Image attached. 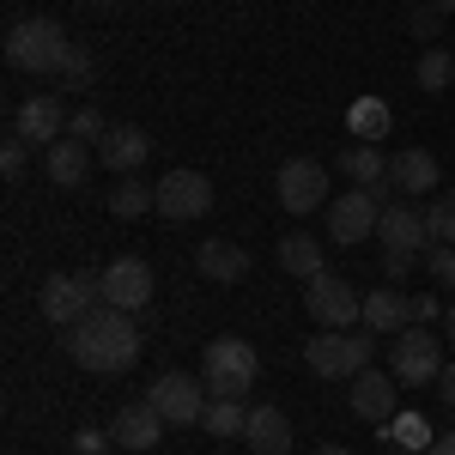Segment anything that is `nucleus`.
<instances>
[{"instance_id": "nucleus-1", "label": "nucleus", "mask_w": 455, "mask_h": 455, "mask_svg": "<svg viewBox=\"0 0 455 455\" xmlns=\"http://www.w3.org/2000/svg\"><path fill=\"white\" fill-rule=\"evenodd\" d=\"M68 352H73V364H85L92 377H122V371H134V358L146 352V334L134 328L128 310L98 304L85 322L68 328Z\"/></svg>"}, {"instance_id": "nucleus-2", "label": "nucleus", "mask_w": 455, "mask_h": 455, "mask_svg": "<svg viewBox=\"0 0 455 455\" xmlns=\"http://www.w3.org/2000/svg\"><path fill=\"white\" fill-rule=\"evenodd\" d=\"M255 377H261V358H255L249 340H237V334L207 340V352H201V383H207L212 401H243L249 388H255Z\"/></svg>"}, {"instance_id": "nucleus-3", "label": "nucleus", "mask_w": 455, "mask_h": 455, "mask_svg": "<svg viewBox=\"0 0 455 455\" xmlns=\"http://www.w3.org/2000/svg\"><path fill=\"white\" fill-rule=\"evenodd\" d=\"M371 352H377V340L364 328H322L310 347H304V364H310V377H322V383H352L358 371H371Z\"/></svg>"}, {"instance_id": "nucleus-4", "label": "nucleus", "mask_w": 455, "mask_h": 455, "mask_svg": "<svg viewBox=\"0 0 455 455\" xmlns=\"http://www.w3.org/2000/svg\"><path fill=\"white\" fill-rule=\"evenodd\" d=\"M68 49H73V36L61 19H19L6 31V61L19 73H61Z\"/></svg>"}, {"instance_id": "nucleus-5", "label": "nucleus", "mask_w": 455, "mask_h": 455, "mask_svg": "<svg viewBox=\"0 0 455 455\" xmlns=\"http://www.w3.org/2000/svg\"><path fill=\"white\" fill-rule=\"evenodd\" d=\"M388 371H395L401 388L437 383V377H443V347H437V334H431V328H401L395 347H388Z\"/></svg>"}, {"instance_id": "nucleus-6", "label": "nucleus", "mask_w": 455, "mask_h": 455, "mask_svg": "<svg viewBox=\"0 0 455 455\" xmlns=\"http://www.w3.org/2000/svg\"><path fill=\"white\" fill-rule=\"evenodd\" d=\"M98 304H104V298H98V280H79V274H49L43 291H36V310H43V322H55V328L85 322Z\"/></svg>"}, {"instance_id": "nucleus-7", "label": "nucleus", "mask_w": 455, "mask_h": 455, "mask_svg": "<svg viewBox=\"0 0 455 455\" xmlns=\"http://www.w3.org/2000/svg\"><path fill=\"white\" fill-rule=\"evenodd\" d=\"M304 310H310L315 328H352V322H364V298L340 274H315L304 285Z\"/></svg>"}, {"instance_id": "nucleus-8", "label": "nucleus", "mask_w": 455, "mask_h": 455, "mask_svg": "<svg viewBox=\"0 0 455 455\" xmlns=\"http://www.w3.org/2000/svg\"><path fill=\"white\" fill-rule=\"evenodd\" d=\"M146 401L164 413V425H201V413H207V383L201 377H182V371H164V377H152V388H146Z\"/></svg>"}, {"instance_id": "nucleus-9", "label": "nucleus", "mask_w": 455, "mask_h": 455, "mask_svg": "<svg viewBox=\"0 0 455 455\" xmlns=\"http://www.w3.org/2000/svg\"><path fill=\"white\" fill-rule=\"evenodd\" d=\"M98 298H104L109 310L140 315L146 304H152V267H146L140 255H122V261H109L104 274H98Z\"/></svg>"}, {"instance_id": "nucleus-10", "label": "nucleus", "mask_w": 455, "mask_h": 455, "mask_svg": "<svg viewBox=\"0 0 455 455\" xmlns=\"http://www.w3.org/2000/svg\"><path fill=\"white\" fill-rule=\"evenodd\" d=\"M377 219H383V201H377L371 188H347V195L328 201V237L340 249H352V243H364V237L377 231Z\"/></svg>"}, {"instance_id": "nucleus-11", "label": "nucleus", "mask_w": 455, "mask_h": 455, "mask_svg": "<svg viewBox=\"0 0 455 455\" xmlns=\"http://www.w3.org/2000/svg\"><path fill=\"white\" fill-rule=\"evenodd\" d=\"M347 407L364 425H388L401 413V383H395V371H358L347 383Z\"/></svg>"}, {"instance_id": "nucleus-12", "label": "nucleus", "mask_w": 455, "mask_h": 455, "mask_svg": "<svg viewBox=\"0 0 455 455\" xmlns=\"http://www.w3.org/2000/svg\"><path fill=\"white\" fill-rule=\"evenodd\" d=\"M158 212H164L171 225H182V219H207L212 212V182L201 171H171L164 182H158Z\"/></svg>"}, {"instance_id": "nucleus-13", "label": "nucleus", "mask_w": 455, "mask_h": 455, "mask_svg": "<svg viewBox=\"0 0 455 455\" xmlns=\"http://www.w3.org/2000/svg\"><path fill=\"white\" fill-rule=\"evenodd\" d=\"M274 188H280V207H285V212H315V207H328V171H322L315 158H285Z\"/></svg>"}, {"instance_id": "nucleus-14", "label": "nucleus", "mask_w": 455, "mask_h": 455, "mask_svg": "<svg viewBox=\"0 0 455 455\" xmlns=\"http://www.w3.org/2000/svg\"><path fill=\"white\" fill-rule=\"evenodd\" d=\"M68 122H73V109L61 104L55 92H43V98H25V104H19L12 134L31 140V146H55V140H68Z\"/></svg>"}, {"instance_id": "nucleus-15", "label": "nucleus", "mask_w": 455, "mask_h": 455, "mask_svg": "<svg viewBox=\"0 0 455 455\" xmlns=\"http://www.w3.org/2000/svg\"><path fill=\"white\" fill-rule=\"evenodd\" d=\"M377 243H383L388 255H425V249H431L425 212L413 207V201H395V207H383V219H377Z\"/></svg>"}, {"instance_id": "nucleus-16", "label": "nucleus", "mask_w": 455, "mask_h": 455, "mask_svg": "<svg viewBox=\"0 0 455 455\" xmlns=\"http://www.w3.org/2000/svg\"><path fill=\"white\" fill-rule=\"evenodd\" d=\"M171 425L164 413L152 407V401H128L116 419H109V437H116V450H158V437H164Z\"/></svg>"}, {"instance_id": "nucleus-17", "label": "nucleus", "mask_w": 455, "mask_h": 455, "mask_svg": "<svg viewBox=\"0 0 455 455\" xmlns=\"http://www.w3.org/2000/svg\"><path fill=\"white\" fill-rule=\"evenodd\" d=\"M388 182H395V195L419 201V195H437L443 171H437V158H431L425 146H407V152H395V158H388Z\"/></svg>"}, {"instance_id": "nucleus-18", "label": "nucleus", "mask_w": 455, "mask_h": 455, "mask_svg": "<svg viewBox=\"0 0 455 455\" xmlns=\"http://www.w3.org/2000/svg\"><path fill=\"white\" fill-rule=\"evenodd\" d=\"M340 171L352 176V188H371V195H377V201L388 207L395 182H388V158H383V146H364V140H352L347 152H340Z\"/></svg>"}, {"instance_id": "nucleus-19", "label": "nucleus", "mask_w": 455, "mask_h": 455, "mask_svg": "<svg viewBox=\"0 0 455 455\" xmlns=\"http://www.w3.org/2000/svg\"><path fill=\"white\" fill-rule=\"evenodd\" d=\"M195 267L212 285H237V280H249V249L231 243V237H207V243L195 249Z\"/></svg>"}, {"instance_id": "nucleus-20", "label": "nucleus", "mask_w": 455, "mask_h": 455, "mask_svg": "<svg viewBox=\"0 0 455 455\" xmlns=\"http://www.w3.org/2000/svg\"><path fill=\"white\" fill-rule=\"evenodd\" d=\"M98 158L116 176H140V164L152 158V134L146 128H109L104 140H98Z\"/></svg>"}, {"instance_id": "nucleus-21", "label": "nucleus", "mask_w": 455, "mask_h": 455, "mask_svg": "<svg viewBox=\"0 0 455 455\" xmlns=\"http://www.w3.org/2000/svg\"><path fill=\"white\" fill-rule=\"evenodd\" d=\"M243 443L255 455H291V419H285L280 407H249Z\"/></svg>"}, {"instance_id": "nucleus-22", "label": "nucleus", "mask_w": 455, "mask_h": 455, "mask_svg": "<svg viewBox=\"0 0 455 455\" xmlns=\"http://www.w3.org/2000/svg\"><path fill=\"white\" fill-rule=\"evenodd\" d=\"M364 328H377V334H401V328H413L407 291H401V285H377V291L364 298Z\"/></svg>"}, {"instance_id": "nucleus-23", "label": "nucleus", "mask_w": 455, "mask_h": 455, "mask_svg": "<svg viewBox=\"0 0 455 455\" xmlns=\"http://www.w3.org/2000/svg\"><path fill=\"white\" fill-rule=\"evenodd\" d=\"M43 171H49V182L55 188H79L85 182V171H92V152H85V140H55L49 152H43Z\"/></svg>"}, {"instance_id": "nucleus-24", "label": "nucleus", "mask_w": 455, "mask_h": 455, "mask_svg": "<svg viewBox=\"0 0 455 455\" xmlns=\"http://www.w3.org/2000/svg\"><path fill=\"white\" fill-rule=\"evenodd\" d=\"M280 267L291 274V280L310 285L315 274H328V249L315 243L310 231H291V237H280Z\"/></svg>"}, {"instance_id": "nucleus-25", "label": "nucleus", "mask_w": 455, "mask_h": 455, "mask_svg": "<svg viewBox=\"0 0 455 455\" xmlns=\"http://www.w3.org/2000/svg\"><path fill=\"white\" fill-rule=\"evenodd\" d=\"M109 212H116V219H140V212H158V182L122 176V182L109 188Z\"/></svg>"}, {"instance_id": "nucleus-26", "label": "nucleus", "mask_w": 455, "mask_h": 455, "mask_svg": "<svg viewBox=\"0 0 455 455\" xmlns=\"http://www.w3.org/2000/svg\"><path fill=\"white\" fill-rule=\"evenodd\" d=\"M347 134H352V140H364V146H383L388 104H383V98H358V104L347 109Z\"/></svg>"}, {"instance_id": "nucleus-27", "label": "nucleus", "mask_w": 455, "mask_h": 455, "mask_svg": "<svg viewBox=\"0 0 455 455\" xmlns=\"http://www.w3.org/2000/svg\"><path fill=\"white\" fill-rule=\"evenodd\" d=\"M243 425H249L243 401H207V413H201V431H212V437H243Z\"/></svg>"}, {"instance_id": "nucleus-28", "label": "nucleus", "mask_w": 455, "mask_h": 455, "mask_svg": "<svg viewBox=\"0 0 455 455\" xmlns=\"http://www.w3.org/2000/svg\"><path fill=\"white\" fill-rule=\"evenodd\" d=\"M450 79H455V49H437V43H425V55H419V85L437 98V92H450Z\"/></svg>"}, {"instance_id": "nucleus-29", "label": "nucleus", "mask_w": 455, "mask_h": 455, "mask_svg": "<svg viewBox=\"0 0 455 455\" xmlns=\"http://www.w3.org/2000/svg\"><path fill=\"white\" fill-rule=\"evenodd\" d=\"M383 431H388L395 450H431V425H425V413H395Z\"/></svg>"}, {"instance_id": "nucleus-30", "label": "nucleus", "mask_w": 455, "mask_h": 455, "mask_svg": "<svg viewBox=\"0 0 455 455\" xmlns=\"http://www.w3.org/2000/svg\"><path fill=\"white\" fill-rule=\"evenodd\" d=\"M55 79H61L68 92H85V85L98 79V61H92V49H79V43H73V49H68V61H61V73H55Z\"/></svg>"}, {"instance_id": "nucleus-31", "label": "nucleus", "mask_w": 455, "mask_h": 455, "mask_svg": "<svg viewBox=\"0 0 455 455\" xmlns=\"http://www.w3.org/2000/svg\"><path fill=\"white\" fill-rule=\"evenodd\" d=\"M425 231H431V243H455V195H431Z\"/></svg>"}, {"instance_id": "nucleus-32", "label": "nucleus", "mask_w": 455, "mask_h": 455, "mask_svg": "<svg viewBox=\"0 0 455 455\" xmlns=\"http://www.w3.org/2000/svg\"><path fill=\"white\" fill-rule=\"evenodd\" d=\"M68 134H73V140H85V146H98L109 134V122L92 104H79V109H73V122H68Z\"/></svg>"}, {"instance_id": "nucleus-33", "label": "nucleus", "mask_w": 455, "mask_h": 455, "mask_svg": "<svg viewBox=\"0 0 455 455\" xmlns=\"http://www.w3.org/2000/svg\"><path fill=\"white\" fill-rule=\"evenodd\" d=\"M425 267H431V280L443 291H455V243H431L425 249Z\"/></svg>"}, {"instance_id": "nucleus-34", "label": "nucleus", "mask_w": 455, "mask_h": 455, "mask_svg": "<svg viewBox=\"0 0 455 455\" xmlns=\"http://www.w3.org/2000/svg\"><path fill=\"white\" fill-rule=\"evenodd\" d=\"M25 164H31V140L6 134V146H0V171H6V182H19V176H25Z\"/></svg>"}, {"instance_id": "nucleus-35", "label": "nucleus", "mask_w": 455, "mask_h": 455, "mask_svg": "<svg viewBox=\"0 0 455 455\" xmlns=\"http://www.w3.org/2000/svg\"><path fill=\"white\" fill-rule=\"evenodd\" d=\"M407 310H413V328H437V322H443V304H437V298H431V291H419V298H407Z\"/></svg>"}, {"instance_id": "nucleus-36", "label": "nucleus", "mask_w": 455, "mask_h": 455, "mask_svg": "<svg viewBox=\"0 0 455 455\" xmlns=\"http://www.w3.org/2000/svg\"><path fill=\"white\" fill-rule=\"evenodd\" d=\"M73 450H79V455H104V450H116V437H109V431H79Z\"/></svg>"}, {"instance_id": "nucleus-37", "label": "nucleus", "mask_w": 455, "mask_h": 455, "mask_svg": "<svg viewBox=\"0 0 455 455\" xmlns=\"http://www.w3.org/2000/svg\"><path fill=\"white\" fill-rule=\"evenodd\" d=\"M413 261H419V255H388V249H383V280H407Z\"/></svg>"}, {"instance_id": "nucleus-38", "label": "nucleus", "mask_w": 455, "mask_h": 455, "mask_svg": "<svg viewBox=\"0 0 455 455\" xmlns=\"http://www.w3.org/2000/svg\"><path fill=\"white\" fill-rule=\"evenodd\" d=\"M413 31H419V36H437V31H443V12H437V6H419V12H413Z\"/></svg>"}, {"instance_id": "nucleus-39", "label": "nucleus", "mask_w": 455, "mask_h": 455, "mask_svg": "<svg viewBox=\"0 0 455 455\" xmlns=\"http://www.w3.org/2000/svg\"><path fill=\"white\" fill-rule=\"evenodd\" d=\"M431 388H437V401H443V407H450V413H455V358H450V364H443V377H437V383H431Z\"/></svg>"}, {"instance_id": "nucleus-40", "label": "nucleus", "mask_w": 455, "mask_h": 455, "mask_svg": "<svg viewBox=\"0 0 455 455\" xmlns=\"http://www.w3.org/2000/svg\"><path fill=\"white\" fill-rule=\"evenodd\" d=\"M425 455H455V431H443V437H431V450Z\"/></svg>"}, {"instance_id": "nucleus-41", "label": "nucleus", "mask_w": 455, "mask_h": 455, "mask_svg": "<svg viewBox=\"0 0 455 455\" xmlns=\"http://www.w3.org/2000/svg\"><path fill=\"white\" fill-rule=\"evenodd\" d=\"M443 328H450V347H455V304H450V315H443Z\"/></svg>"}, {"instance_id": "nucleus-42", "label": "nucleus", "mask_w": 455, "mask_h": 455, "mask_svg": "<svg viewBox=\"0 0 455 455\" xmlns=\"http://www.w3.org/2000/svg\"><path fill=\"white\" fill-rule=\"evenodd\" d=\"M431 6H437V12H443V19H450V12H455V0H431Z\"/></svg>"}, {"instance_id": "nucleus-43", "label": "nucleus", "mask_w": 455, "mask_h": 455, "mask_svg": "<svg viewBox=\"0 0 455 455\" xmlns=\"http://www.w3.org/2000/svg\"><path fill=\"white\" fill-rule=\"evenodd\" d=\"M315 455H352V450H340V443H334V450H315Z\"/></svg>"}, {"instance_id": "nucleus-44", "label": "nucleus", "mask_w": 455, "mask_h": 455, "mask_svg": "<svg viewBox=\"0 0 455 455\" xmlns=\"http://www.w3.org/2000/svg\"><path fill=\"white\" fill-rule=\"evenodd\" d=\"M104 6H116V0H104Z\"/></svg>"}]
</instances>
